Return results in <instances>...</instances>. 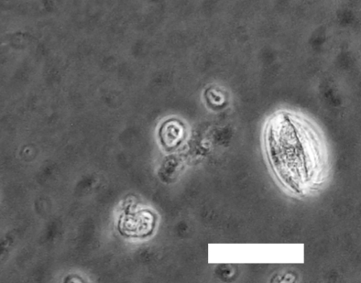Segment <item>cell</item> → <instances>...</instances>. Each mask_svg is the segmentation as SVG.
<instances>
[{"mask_svg": "<svg viewBox=\"0 0 361 283\" xmlns=\"http://www.w3.org/2000/svg\"><path fill=\"white\" fill-rule=\"evenodd\" d=\"M266 148L274 172L288 189L302 193L322 180V144L301 118L290 114L275 116L267 128Z\"/></svg>", "mask_w": 361, "mask_h": 283, "instance_id": "obj_1", "label": "cell"}]
</instances>
